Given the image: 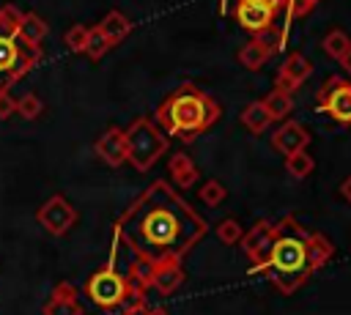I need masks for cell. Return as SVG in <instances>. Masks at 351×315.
I'll list each match as a JSON object with an SVG mask.
<instances>
[{
  "instance_id": "obj_1",
  "label": "cell",
  "mask_w": 351,
  "mask_h": 315,
  "mask_svg": "<svg viewBox=\"0 0 351 315\" xmlns=\"http://www.w3.org/2000/svg\"><path fill=\"white\" fill-rule=\"evenodd\" d=\"M203 233L206 222L165 181H154L115 219V241H123L132 260L143 266L184 260Z\"/></svg>"
},
{
  "instance_id": "obj_2",
  "label": "cell",
  "mask_w": 351,
  "mask_h": 315,
  "mask_svg": "<svg viewBox=\"0 0 351 315\" xmlns=\"http://www.w3.org/2000/svg\"><path fill=\"white\" fill-rule=\"evenodd\" d=\"M332 255H335V247L321 233H310L293 216H282L277 222L274 244L269 249L263 274L274 282L280 293H293Z\"/></svg>"
},
{
  "instance_id": "obj_3",
  "label": "cell",
  "mask_w": 351,
  "mask_h": 315,
  "mask_svg": "<svg viewBox=\"0 0 351 315\" xmlns=\"http://www.w3.org/2000/svg\"><path fill=\"white\" fill-rule=\"evenodd\" d=\"M222 115V107L214 96H208L195 82H181L176 90H170L154 112V123L167 137H178L181 142L197 140L203 131H208Z\"/></svg>"
},
{
  "instance_id": "obj_4",
  "label": "cell",
  "mask_w": 351,
  "mask_h": 315,
  "mask_svg": "<svg viewBox=\"0 0 351 315\" xmlns=\"http://www.w3.org/2000/svg\"><path fill=\"white\" fill-rule=\"evenodd\" d=\"M16 14L19 11L14 5H0V90H11L44 58V52H36L19 41Z\"/></svg>"
},
{
  "instance_id": "obj_5",
  "label": "cell",
  "mask_w": 351,
  "mask_h": 315,
  "mask_svg": "<svg viewBox=\"0 0 351 315\" xmlns=\"http://www.w3.org/2000/svg\"><path fill=\"white\" fill-rule=\"evenodd\" d=\"M85 293L96 307H104V310L126 307L134 299H145L137 293L132 277L123 268H118L112 260L104 268H99L96 274H90V279L85 282Z\"/></svg>"
},
{
  "instance_id": "obj_6",
  "label": "cell",
  "mask_w": 351,
  "mask_h": 315,
  "mask_svg": "<svg viewBox=\"0 0 351 315\" xmlns=\"http://www.w3.org/2000/svg\"><path fill=\"white\" fill-rule=\"evenodd\" d=\"M126 162L137 170L145 173L165 151H167V137L159 131V126L154 123V118H134L126 129Z\"/></svg>"
},
{
  "instance_id": "obj_7",
  "label": "cell",
  "mask_w": 351,
  "mask_h": 315,
  "mask_svg": "<svg viewBox=\"0 0 351 315\" xmlns=\"http://www.w3.org/2000/svg\"><path fill=\"white\" fill-rule=\"evenodd\" d=\"M315 107L329 118H335L337 123L351 126V79L329 77L315 96Z\"/></svg>"
},
{
  "instance_id": "obj_8",
  "label": "cell",
  "mask_w": 351,
  "mask_h": 315,
  "mask_svg": "<svg viewBox=\"0 0 351 315\" xmlns=\"http://www.w3.org/2000/svg\"><path fill=\"white\" fill-rule=\"evenodd\" d=\"M274 233H277V222L271 219H258L252 225V230H247L241 236V252L247 255V260L252 263V271L263 274V266H266V257H269V249L274 244Z\"/></svg>"
},
{
  "instance_id": "obj_9",
  "label": "cell",
  "mask_w": 351,
  "mask_h": 315,
  "mask_svg": "<svg viewBox=\"0 0 351 315\" xmlns=\"http://www.w3.org/2000/svg\"><path fill=\"white\" fill-rule=\"evenodd\" d=\"M36 219H38V225H41L47 233H52V236H66V233L74 227V222H77V208H74L63 194H52V197L38 208Z\"/></svg>"
},
{
  "instance_id": "obj_10",
  "label": "cell",
  "mask_w": 351,
  "mask_h": 315,
  "mask_svg": "<svg viewBox=\"0 0 351 315\" xmlns=\"http://www.w3.org/2000/svg\"><path fill=\"white\" fill-rule=\"evenodd\" d=\"M310 74H313V63H310L302 52H291V55L282 60L280 71H277L274 88H277V90H285V93H293Z\"/></svg>"
},
{
  "instance_id": "obj_11",
  "label": "cell",
  "mask_w": 351,
  "mask_h": 315,
  "mask_svg": "<svg viewBox=\"0 0 351 315\" xmlns=\"http://www.w3.org/2000/svg\"><path fill=\"white\" fill-rule=\"evenodd\" d=\"M233 16L239 19V25L244 30H250L252 36L255 33H263V30H271L274 27V19L277 14L261 3H252V0H236V11Z\"/></svg>"
},
{
  "instance_id": "obj_12",
  "label": "cell",
  "mask_w": 351,
  "mask_h": 315,
  "mask_svg": "<svg viewBox=\"0 0 351 315\" xmlns=\"http://www.w3.org/2000/svg\"><path fill=\"white\" fill-rule=\"evenodd\" d=\"M271 145H274V151H280L282 156L299 153V151H304V145H310V131H307L299 121H285V123H280V129L271 134Z\"/></svg>"
},
{
  "instance_id": "obj_13",
  "label": "cell",
  "mask_w": 351,
  "mask_h": 315,
  "mask_svg": "<svg viewBox=\"0 0 351 315\" xmlns=\"http://www.w3.org/2000/svg\"><path fill=\"white\" fill-rule=\"evenodd\" d=\"M96 156L107 164V167H121L126 164V134L118 126H110L99 140H96Z\"/></svg>"
},
{
  "instance_id": "obj_14",
  "label": "cell",
  "mask_w": 351,
  "mask_h": 315,
  "mask_svg": "<svg viewBox=\"0 0 351 315\" xmlns=\"http://www.w3.org/2000/svg\"><path fill=\"white\" fill-rule=\"evenodd\" d=\"M184 279H186V274H184L181 260H165V263L151 266V271H148V288H156L165 296L176 293L184 285Z\"/></svg>"
},
{
  "instance_id": "obj_15",
  "label": "cell",
  "mask_w": 351,
  "mask_h": 315,
  "mask_svg": "<svg viewBox=\"0 0 351 315\" xmlns=\"http://www.w3.org/2000/svg\"><path fill=\"white\" fill-rule=\"evenodd\" d=\"M41 315H85V310L77 299V288L71 282H58L49 301L44 304Z\"/></svg>"
},
{
  "instance_id": "obj_16",
  "label": "cell",
  "mask_w": 351,
  "mask_h": 315,
  "mask_svg": "<svg viewBox=\"0 0 351 315\" xmlns=\"http://www.w3.org/2000/svg\"><path fill=\"white\" fill-rule=\"evenodd\" d=\"M16 36H19V41L25 47L41 52V41L47 36V22L38 14H33V11H25V14L19 11L16 14Z\"/></svg>"
},
{
  "instance_id": "obj_17",
  "label": "cell",
  "mask_w": 351,
  "mask_h": 315,
  "mask_svg": "<svg viewBox=\"0 0 351 315\" xmlns=\"http://www.w3.org/2000/svg\"><path fill=\"white\" fill-rule=\"evenodd\" d=\"M99 30H101V36L110 41V47H115V44H121L129 33H132V19L123 14V11H118V8H112V11H107L104 14V19L96 25Z\"/></svg>"
},
{
  "instance_id": "obj_18",
  "label": "cell",
  "mask_w": 351,
  "mask_h": 315,
  "mask_svg": "<svg viewBox=\"0 0 351 315\" xmlns=\"http://www.w3.org/2000/svg\"><path fill=\"white\" fill-rule=\"evenodd\" d=\"M167 167H170V175H173V181H176L178 189H192L197 184V167H195L192 156H186L184 151L173 153Z\"/></svg>"
},
{
  "instance_id": "obj_19",
  "label": "cell",
  "mask_w": 351,
  "mask_h": 315,
  "mask_svg": "<svg viewBox=\"0 0 351 315\" xmlns=\"http://www.w3.org/2000/svg\"><path fill=\"white\" fill-rule=\"evenodd\" d=\"M271 123H274V121H271V115L266 112L263 101H252V104H247V107L241 110V126H244L250 134H263Z\"/></svg>"
},
{
  "instance_id": "obj_20",
  "label": "cell",
  "mask_w": 351,
  "mask_h": 315,
  "mask_svg": "<svg viewBox=\"0 0 351 315\" xmlns=\"http://www.w3.org/2000/svg\"><path fill=\"white\" fill-rule=\"evenodd\" d=\"M263 107H266V112L271 115V121H282V118H288V112H291V107H293V101H291V93H285V90H277V88H271L263 99Z\"/></svg>"
},
{
  "instance_id": "obj_21",
  "label": "cell",
  "mask_w": 351,
  "mask_h": 315,
  "mask_svg": "<svg viewBox=\"0 0 351 315\" xmlns=\"http://www.w3.org/2000/svg\"><path fill=\"white\" fill-rule=\"evenodd\" d=\"M324 52L332 58V60H340L348 49H351V36L346 33V30H329L326 36H324Z\"/></svg>"
},
{
  "instance_id": "obj_22",
  "label": "cell",
  "mask_w": 351,
  "mask_h": 315,
  "mask_svg": "<svg viewBox=\"0 0 351 315\" xmlns=\"http://www.w3.org/2000/svg\"><path fill=\"white\" fill-rule=\"evenodd\" d=\"M318 3H321V0H282V8H285V25L280 27L282 38H288V25H291L293 19L307 16Z\"/></svg>"
},
{
  "instance_id": "obj_23",
  "label": "cell",
  "mask_w": 351,
  "mask_h": 315,
  "mask_svg": "<svg viewBox=\"0 0 351 315\" xmlns=\"http://www.w3.org/2000/svg\"><path fill=\"white\" fill-rule=\"evenodd\" d=\"M107 52H110V41L101 36V30H99L96 25L88 27V44H85V52H82V55H88V60L99 63Z\"/></svg>"
},
{
  "instance_id": "obj_24",
  "label": "cell",
  "mask_w": 351,
  "mask_h": 315,
  "mask_svg": "<svg viewBox=\"0 0 351 315\" xmlns=\"http://www.w3.org/2000/svg\"><path fill=\"white\" fill-rule=\"evenodd\" d=\"M315 167V159L307 153V151H299V153H291L285 156V170L293 175V178H307Z\"/></svg>"
},
{
  "instance_id": "obj_25",
  "label": "cell",
  "mask_w": 351,
  "mask_h": 315,
  "mask_svg": "<svg viewBox=\"0 0 351 315\" xmlns=\"http://www.w3.org/2000/svg\"><path fill=\"white\" fill-rule=\"evenodd\" d=\"M197 197H200L206 205H219V203L228 197V189H225L217 178H208V181L197 189Z\"/></svg>"
},
{
  "instance_id": "obj_26",
  "label": "cell",
  "mask_w": 351,
  "mask_h": 315,
  "mask_svg": "<svg viewBox=\"0 0 351 315\" xmlns=\"http://www.w3.org/2000/svg\"><path fill=\"white\" fill-rule=\"evenodd\" d=\"M16 112L25 121H33V118H38L44 112V104H41V99L36 93H25L22 99H16Z\"/></svg>"
},
{
  "instance_id": "obj_27",
  "label": "cell",
  "mask_w": 351,
  "mask_h": 315,
  "mask_svg": "<svg viewBox=\"0 0 351 315\" xmlns=\"http://www.w3.org/2000/svg\"><path fill=\"white\" fill-rule=\"evenodd\" d=\"M241 236H244V230H241V225H239L236 219H225V222H219V227H217V238H219L222 244H228V247L239 244Z\"/></svg>"
},
{
  "instance_id": "obj_28",
  "label": "cell",
  "mask_w": 351,
  "mask_h": 315,
  "mask_svg": "<svg viewBox=\"0 0 351 315\" xmlns=\"http://www.w3.org/2000/svg\"><path fill=\"white\" fill-rule=\"evenodd\" d=\"M63 41H66V47H69L71 52H85V44H88V27H85V25H71V27L66 30Z\"/></svg>"
},
{
  "instance_id": "obj_29",
  "label": "cell",
  "mask_w": 351,
  "mask_h": 315,
  "mask_svg": "<svg viewBox=\"0 0 351 315\" xmlns=\"http://www.w3.org/2000/svg\"><path fill=\"white\" fill-rule=\"evenodd\" d=\"M121 315H167L165 310H159V307H148V301L145 299H134L132 304H126L123 307V312Z\"/></svg>"
},
{
  "instance_id": "obj_30",
  "label": "cell",
  "mask_w": 351,
  "mask_h": 315,
  "mask_svg": "<svg viewBox=\"0 0 351 315\" xmlns=\"http://www.w3.org/2000/svg\"><path fill=\"white\" fill-rule=\"evenodd\" d=\"M16 112V99L11 96V90H0V121L11 118Z\"/></svg>"
},
{
  "instance_id": "obj_31",
  "label": "cell",
  "mask_w": 351,
  "mask_h": 315,
  "mask_svg": "<svg viewBox=\"0 0 351 315\" xmlns=\"http://www.w3.org/2000/svg\"><path fill=\"white\" fill-rule=\"evenodd\" d=\"M252 3H261V5H266V8H271L274 14L282 8V0H252Z\"/></svg>"
},
{
  "instance_id": "obj_32",
  "label": "cell",
  "mask_w": 351,
  "mask_h": 315,
  "mask_svg": "<svg viewBox=\"0 0 351 315\" xmlns=\"http://www.w3.org/2000/svg\"><path fill=\"white\" fill-rule=\"evenodd\" d=\"M340 194H343V197H346V200L351 203V175H348V178H346V181L340 184Z\"/></svg>"
},
{
  "instance_id": "obj_33",
  "label": "cell",
  "mask_w": 351,
  "mask_h": 315,
  "mask_svg": "<svg viewBox=\"0 0 351 315\" xmlns=\"http://www.w3.org/2000/svg\"><path fill=\"white\" fill-rule=\"evenodd\" d=\"M337 63L343 66V71H346V74H351V49H348V52H346V55H343Z\"/></svg>"
}]
</instances>
